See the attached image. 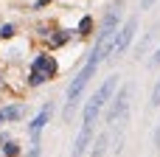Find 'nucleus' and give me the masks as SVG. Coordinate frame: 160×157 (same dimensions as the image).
<instances>
[{
	"mask_svg": "<svg viewBox=\"0 0 160 157\" xmlns=\"http://www.w3.org/2000/svg\"><path fill=\"white\" fill-rule=\"evenodd\" d=\"M96 67H98V65L87 59V65H84V67L76 73V79L70 81V87H68V104H65V121H70V115H73V110H76V104H79V98H82L84 87L90 84V79H93Z\"/></svg>",
	"mask_w": 160,
	"mask_h": 157,
	"instance_id": "1",
	"label": "nucleus"
},
{
	"mask_svg": "<svg viewBox=\"0 0 160 157\" xmlns=\"http://www.w3.org/2000/svg\"><path fill=\"white\" fill-rule=\"evenodd\" d=\"M53 76H56V62H53V56H48V53H39V56L31 62L28 84H31V87H39V84L51 81Z\"/></svg>",
	"mask_w": 160,
	"mask_h": 157,
	"instance_id": "2",
	"label": "nucleus"
},
{
	"mask_svg": "<svg viewBox=\"0 0 160 157\" xmlns=\"http://www.w3.org/2000/svg\"><path fill=\"white\" fill-rule=\"evenodd\" d=\"M135 28H138V17H129V20L124 22V28L115 31L118 37H112V51H110V53H124V51L129 48L132 37H135Z\"/></svg>",
	"mask_w": 160,
	"mask_h": 157,
	"instance_id": "3",
	"label": "nucleus"
},
{
	"mask_svg": "<svg viewBox=\"0 0 160 157\" xmlns=\"http://www.w3.org/2000/svg\"><path fill=\"white\" fill-rule=\"evenodd\" d=\"M127 110H129V87H121L118 98H112V107H110V112H107V121L115 124V121L127 118Z\"/></svg>",
	"mask_w": 160,
	"mask_h": 157,
	"instance_id": "4",
	"label": "nucleus"
},
{
	"mask_svg": "<svg viewBox=\"0 0 160 157\" xmlns=\"http://www.w3.org/2000/svg\"><path fill=\"white\" fill-rule=\"evenodd\" d=\"M90 138H93V126L82 124V129H79V135H76V140H73V149H70V157H84L87 146H90Z\"/></svg>",
	"mask_w": 160,
	"mask_h": 157,
	"instance_id": "5",
	"label": "nucleus"
},
{
	"mask_svg": "<svg viewBox=\"0 0 160 157\" xmlns=\"http://www.w3.org/2000/svg\"><path fill=\"white\" fill-rule=\"evenodd\" d=\"M48 121H51V104H48V107H42V110H39V115H37V118L28 124V132H31L34 143L39 140V132L45 129V124H48Z\"/></svg>",
	"mask_w": 160,
	"mask_h": 157,
	"instance_id": "6",
	"label": "nucleus"
},
{
	"mask_svg": "<svg viewBox=\"0 0 160 157\" xmlns=\"http://www.w3.org/2000/svg\"><path fill=\"white\" fill-rule=\"evenodd\" d=\"M22 115H25V104H11V107H3V110H0V124L20 121Z\"/></svg>",
	"mask_w": 160,
	"mask_h": 157,
	"instance_id": "7",
	"label": "nucleus"
},
{
	"mask_svg": "<svg viewBox=\"0 0 160 157\" xmlns=\"http://www.w3.org/2000/svg\"><path fill=\"white\" fill-rule=\"evenodd\" d=\"M107 143H110V135H107V132L98 135V140H96V146H93L90 157H104V155H107Z\"/></svg>",
	"mask_w": 160,
	"mask_h": 157,
	"instance_id": "8",
	"label": "nucleus"
},
{
	"mask_svg": "<svg viewBox=\"0 0 160 157\" xmlns=\"http://www.w3.org/2000/svg\"><path fill=\"white\" fill-rule=\"evenodd\" d=\"M70 39V31H59L53 39H51V45H62V42H68Z\"/></svg>",
	"mask_w": 160,
	"mask_h": 157,
	"instance_id": "9",
	"label": "nucleus"
},
{
	"mask_svg": "<svg viewBox=\"0 0 160 157\" xmlns=\"http://www.w3.org/2000/svg\"><path fill=\"white\" fill-rule=\"evenodd\" d=\"M90 25H93V20H90V17H84V20H82V25H79V37H87Z\"/></svg>",
	"mask_w": 160,
	"mask_h": 157,
	"instance_id": "10",
	"label": "nucleus"
},
{
	"mask_svg": "<svg viewBox=\"0 0 160 157\" xmlns=\"http://www.w3.org/2000/svg\"><path fill=\"white\" fill-rule=\"evenodd\" d=\"M17 152H20L17 143H6V146H3V155H6V157H17Z\"/></svg>",
	"mask_w": 160,
	"mask_h": 157,
	"instance_id": "11",
	"label": "nucleus"
},
{
	"mask_svg": "<svg viewBox=\"0 0 160 157\" xmlns=\"http://www.w3.org/2000/svg\"><path fill=\"white\" fill-rule=\"evenodd\" d=\"M0 37H3V39H11V37H14V25H3V28H0Z\"/></svg>",
	"mask_w": 160,
	"mask_h": 157,
	"instance_id": "12",
	"label": "nucleus"
},
{
	"mask_svg": "<svg viewBox=\"0 0 160 157\" xmlns=\"http://www.w3.org/2000/svg\"><path fill=\"white\" fill-rule=\"evenodd\" d=\"M149 42H152V34H146V37H143V42H141V45H138V51H135V53H138V56H141V53H143V51H146V45H149Z\"/></svg>",
	"mask_w": 160,
	"mask_h": 157,
	"instance_id": "13",
	"label": "nucleus"
},
{
	"mask_svg": "<svg viewBox=\"0 0 160 157\" xmlns=\"http://www.w3.org/2000/svg\"><path fill=\"white\" fill-rule=\"evenodd\" d=\"M152 104H155V107L160 104V81H158V87H155V96H152Z\"/></svg>",
	"mask_w": 160,
	"mask_h": 157,
	"instance_id": "14",
	"label": "nucleus"
},
{
	"mask_svg": "<svg viewBox=\"0 0 160 157\" xmlns=\"http://www.w3.org/2000/svg\"><path fill=\"white\" fill-rule=\"evenodd\" d=\"M152 65H160V48L155 51V56H152Z\"/></svg>",
	"mask_w": 160,
	"mask_h": 157,
	"instance_id": "15",
	"label": "nucleus"
},
{
	"mask_svg": "<svg viewBox=\"0 0 160 157\" xmlns=\"http://www.w3.org/2000/svg\"><path fill=\"white\" fill-rule=\"evenodd\" d=\"M28 157H39V146H37V143H34V149H31V155Z\"/></svg>",
	"mask_w": 160,
	"mask_h": 157,
	"instance_id": "16",
	"label": "nucleus"
},
{
	"mask_svg": "<svg viewBox=\"0 0 160 157\" xmlns=\"http://www.w3.org/2000/svg\"><path fill=\"white\" fill-rule=\"evenodd\" d=\"M155 146L160 149V126H158V132H155Z\"/></svg>",
	"mask_w": 160,
	"mask_h": 157,
	"instance_id": "17",
	"label": "nucleus"
},
{
	"mask_svg": "<svg viewBox=\"0 0 160 157\" xmlns=\"http://www.w3.org/2000/svg\"><path fill=\"white\" fill-rule=\"evenodd\" d=\"M155 6V0H143V8H152Z\"/></svg>",
	"mask_w": 160,
	"mask_h": 157,
	"instance_id": "18",
	"label": "nucleus"
}]
</instances>
